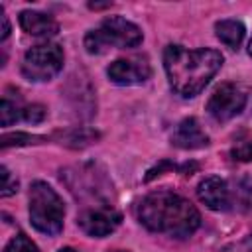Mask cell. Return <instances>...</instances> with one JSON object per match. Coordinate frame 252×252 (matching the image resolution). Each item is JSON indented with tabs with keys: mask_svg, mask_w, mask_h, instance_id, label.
<instances>
[{
	"mask_svg": "<svg viewBox=\"0 0 252 252\" xmlns=\"http://www.w3.org/2000/svg\"><path fill=\"white\" fill-rule=\"evenodd\" d=\"M246 100H248V94L240 85L220 83L213 91V94L207 102V110L217 122H226L244 110Z\"/></svg>",
	"mask_w": 252,
	"mask_h": 252,
	"instance_id": "cell-6",
	"label": "cell"
},
{
	"mask_svg": "<svg viewBox=\"0 0 252 252\" xmlns=\"http://www.w3.org/2000/svg\"><path fill=\"white\" fill-rule=\"evenodd\" d=\"M106 75L114 85L130 87V85H140V83L148 81L152 75V67H150L146 57L116 59L108 65Z\"/></svg>",
	"mask_w": 252,
	"mask_h": 252,
	"instance_id": "cell-8",
	"label": "cell"
},
{
	"mask_svg": "<svg viewBox=\"0 0 252 252\" xmlns=\"http://www.w3.org/2000/svg\"><path fill=\"white\" fill-rule=\"evenodd\" d=\"M4 252H39L37 246L26 236V234H16L6 246Z\"/></svg>",
	"mask_w": 252,
	"mask_h": 252,
	"instance_id": "cell-15",
	"label": "cell"
},
{
	"mask_svg": "<svg viewBox=\"0 0 252 252\" xmlns=\"http://www.w3.org/2000/svg\"><path fill=\"white\" fill-rule=\"evenodd\" d=\"M108 252H128V250H108Z\"/></svg>",
	"mask_w": 252,
	"mask_h": 252,
	"instance_id": "cell-25",
	"label": "cell"
},
{
	"mask_svg": "<svg viewBox=\"0 0 252 252\" xmlns=\"http://www.w3.org/2000/svg\"><path fill=\"white\" fill-rule=\"evenodd\" d=\"M171 144L181 150H197L209 146V136L203 132V128L195 118H185L173 128Z\"/></svg>",
	"mask_w": 252,
	"mask_h": 252,
	"instance_id": "cell-10",
	"label": "cell"
},
{
	"mask_svg": "<svg viewBox=\"0 0 252 252\" xmlns=\"http://www.w3.org/2000/svg\"><path fill=\"white\" fill-rule=\"evenodd\" d=\"M63 217L65 205L57 191L43 181H35L30 187V220L35 230L55 236L63 228Z\"/></svg>",
	"mask_w": 252,
	"mask_h": 252,
	"instance_id": "cell-4",
	"label": "cell"
},
{
	"mask_svg": "<svg viewBox=\"0 0 252 252\" xmlns=\"http://www.w3.org/2000/svg\"><path fill=\"white\" fill-rule=\"evenodd\" d=\"M94 138H96V134H94V132L81 128V130H71V132H67V134L63 136V140H65L63 144H67V146H73V148H81V146H87V144H91Z\"/></svg>",
	"mask_w": 252,
	"mask_h": 252,
	"instance_id": "cell-14",
	"label": "cell"
},
{
	"mask_svg": "<svg viewBox=\"0 0 252 252\" xmlns=\"http://www.w3.org/2000/svg\"><path fill=\"white\" fill-rule=\"evenodd\" d=\"M230 158L234 161H252V140L238 144L236 148L230 150Z\"/></svg>",
	"mask_w": 252,
	"mask_h": 252,
	"instance_id": "cell-19",
	"label": "cell"
},
{
	"mask_svg": "<svg viewBox=\"0 0 252 252\" xmlns=\"http://www.w3.org/2000/svg\"><path fill=\"white\" fill-rule=\"evenodd\" d=\"M217 37L230 49H236L244 39V24L238 20H220L215 24Z\"/></svg>",
	"mask_w": 252,
	"mask_h": 252,
	"instance_id": "cell-12",
	"label": "cell"
},
{
	"mask_svg": "<svg viewBox=\"0 0 252 252\" xmlns=\"http://www.w3.org/2000/svg\"><path fill=\"white\" fill-rule=\"evenodd\" d=\"M0 171H2V191H0V195H2V197H10V195H14V193H16L18 181H16V179H12L10 171H8L4 165L0 167Z\"/></svg>",
	"mask_w": 252,
	"mask_h": 252,
	"instance_id": "cell-20",
	"label": "cell"
},
{
	"mask_svg": "<svg viewBox=\"0 0 252 252\" xmlns=\"http://www.w3.org/2000/svg\"><path fill=\"white\" fill-rule=\"evenodd\" d=\"M43 140L41 136H32V134H24V132H14V134H4L2 136V148L8 146H24V144H35Z\"/></svg>",
	"mask_w": 252,
	"mask_h": 252,
	"instance_id": "cell-16",
	"label": "cell"
},
{
	"mask_svg": "<svg viewBox=\"0 0 252 252\" xmlns=\"http://www.w3.org/2000/svg\"><path fill=\"white\" fill-rule=\"evenodd\" d=\"M234 252H252V234H248L244 240H240L234 246Z\"/></svg>",
	"mask_w": 252,
	"mask_h": 252,
	"instance_id": "cell-22",
	"label": "cell"
},
{
	"mask_svg": "<svg viewBox=\"0 0 252 252\" xmlns=\"http://www.w3.org/2000/svg\"><path fill=\"white\" fill-rule=\"evenodd\" d=\"M142 39V30L136 24L128 22L122 16H108L100 22L98 28L91 30L85 35V47L89 53H104L112 47H138Z\"/></svg>",
	"mask_w": 252,
	"mask_h": 252,
	"instance_id": "cell-3",
	"label": "cell"
},
{
	"mask_svg": "<svg viewBox=\"0 0 252 252\" xmlns=\"http://www.w3.org/2000/svg\"><path fill=\"white\" fill-rule=\"evenodd\" d=\"M120 220H122V217L116 209H112L110 205H98V207L85 209L79 215L77 222L89 236L102 238V236H108L110 232H114L118 228Z\"/></svg>",
	"mask_w": 252,
	"mask_h": 252,
	"instance_id": "cell-7",
	"label": "cell"
},
{
	"mask_svg": "<svg viewBox=\"0 0 252 252\" xmlns=\"http://www.w3.org/2000/svg\"><path fill=\"white\" fill-rule=\"evenodd\" d=\"M22 110H24L22 104H18L8 94H4L2 104H0V120H2V126H10L12 122L22 120Z\"/></svg>",
	"mask_w": 252,
	"mask_h": 252,
	"instance_id": "cell-13",
	"label": "cell"
},
{
	"mask_svg": "<svg viewBox=\"0 0 252 252\" xmlns=\"http://www.w3.org/2000/svg\"><path fill=\"white\" fill-rule=\"evenodd\" d=\"M43 118H45V108H43L41 104H28V106H24V110H22V120H26V122L37 124V122H41Z\"/></svg>",
	"mask_w": 252,
	"mask_h": 252,
	"instance_id": "cell-18",
	"label": "cell"
},
{
	"mask_svg": "<svg viewBox=\"0 0 252 252\" xmlns=\"http://www.w3.org/2000/svg\"><path fill=\"white\" fill-rule=\"evenodd\" d=\"M197 197L213 211H226L232 205V193L228 183L217 175H209L199 183Z\"/></svg>",
	"mask_w": 252,
	"mask_h": 252,
	"instance_id": "cell-9",
	"label": "cell"
},
{
	"mask_svg": "<svg viewBox=\"0 0 252 252\" xmlns=\"http://www.w3.org/2000/svg\"><path fill=\"white\" fill-rule=\"evenodd\" d=\"M20 26L26 33L37 35V37L55 35L59 30V24L51 16H47L43 12H35V10H24L20 14Z\"/></svg>",
	"mask_w": 252,
	"mask_h": 252,
	"instance_id": "cell-11",
	"label": "cell"
},
{
	"mask_svg": "<svg viewBox=\"0 0 252 252\" xmlns=\"http://www.w3.org/2000/svg\"><path fill=\"white\" fill-rule=\"evenodd\" d=\"M236 199L244 209H252V179H244L238 183Z\"/></svg>",
	"mask_w": 252,
	"mask_h": 252,
	"instance_id": "cell-17",
	"label": "cell"
},
{
	"mask_svg": "<svg viewBox=\"0 0 252 252\" xmlns=\"http://www.w3.org/2000/svg\"><path fill=\"white\" fill-rule=\"evenodd\" d=\"M222 65V55L217 49H185L167 45L163 51V67L171 89L185 96H197Z\"/></svg>",
	"mask_w": 252,
	"mask_h": 252,
	"instance_id": "cell-1",
	"label": "cell"
},
{
	"mask_svg": "<svg viewBox=\"0 0 252 252\" xmlns=\"http://www.w3.org/2000/svg\"><path fill=\"white\" fill-rule=\"evenodd\" d=\"M138 220L152 232L187 238L199 228L201 215L185 197L171 191H156L140 201Z\"/></svg>",
	"mask_w": 252,
	"mask_h": 252,
	"instance_id": "cell-2",
	"label": "cell"
},
{
	"mask_svg": "<svg viewBox=\"0 0 252 252\" xmlns=\"http://www.w3.org/2000/svg\"><path fill=\"white\" fill-rule=\"evenodd\" d=\"M61 69H63V49L57 43L35 45L26 51L22 61V75L33 83L49 81Z\"/></svg>",
	"mask_w": 252,
	"mask_h": 252,
	"instance_id": "cell-5",
	"label": "cell"
},
{
	"mask_svg": "<svg viewBox=\"0 0 252 252\" xmlns=\"http://www.w3.org/2000/svg\"><path fill=\"white\" fill-rule=\"evenodd\" d=\"M57 252H77L75 248H61V250H57Z\"/></svg>",
	"mask_w": 252,
	"mask_h": 252,
	"instance_id": "cell-23",
	"label": "cell"
},
{
	"mask_svg": "<svg viewBox=\"0 0 252 252\" xmlns=\"http://www.w3.org/2000/svg\"><path fill=\"white\" fill-rule=\"evenodd\" d=\"M248 53H250V57H252V39H250V43H248Z\"/></svg>",
	"mask_w": 252,
	"mask_h": 252,
	"instance_id": "cell-24",
	"label": "cell"
},
{
	"mask_svg": "<svg viewBox=\"0 0 252 252\" xmlns=\"http://www.w3.org/2000/svg\"><path fill=\"white\" fill-rule=\"evenodd\" d=\"M0 22H2V32H0V39L4 41L6 37H8V33H10V22H8V16L4 14V10L0 8Z\"/></svg>",
	"mask_w": 252,
	"mask_h": 252,
	"instance_id": "cell-21",
	"label": "cell"
}]
</instances>
